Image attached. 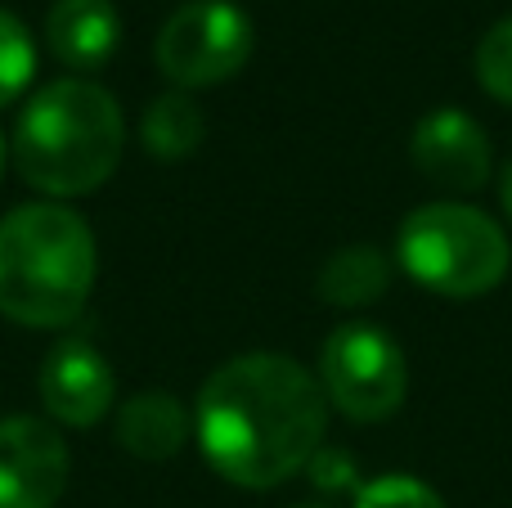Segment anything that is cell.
Returning <instances> with one entry per match:
<instances>
[{
	"instance_id": "obj_18",
	"label": "cell",
	"mask_w": 512,
	"mask_h": 508,
	"mask_svg": "<svg viewBox=\"0 0 512 508\" xmlns=\"http://www.w3.org/2000/svg\"><path fill=\"white\" fill-rule=\"evenodd\" d=\"M0 171H5V135H0Z\"/></svg>"
},
{
	"instance_id": "obj_17",
	"label": "cell",
	"mask_w": 512,
	"mask_h": 508,
	"mask_svg": "<svg viewBox=\"0 0 512 508\" xmlns=\"http://www.w3.org/2000/svg\"><path fill=\"white\" fill-rule=\"evenodd\" d=\"M499 203H504V212H508V221H512V162H508L504 180H499Z\"/></svg>"
},
{
	"instance_id": "obj_2",
	"label": "cell",
	"mask_w": 512,
	"mask_h": 508,
	"mask_svg": "<svg viewBox=\"0 0 512 508\" xmlns=\"http://www.w3.org/2000/svg\"><path fill=\"white\" fill-rule=\"evenodd\" d=\"M122 108L99 81L59 77L23 104L14 122V167L50 198L95 194L122 162Z\"/></svg>"
},
{
	"instance_id": "obj_8",
	"label": "cell",
	"mask_w": 512,
	"mask_h": 508,
	"mask_svg": "<svg viewBox=\"0 0 512 508\" xmlns=\"http://www.w3.org/2000/svg\"><path fill=\"white\" fill-rule=\"evenodd\" d=\"M41 405L59 428H95L117 396V374L108 356L86 338H63L41 360Z\"/></svg>"
},
{
	"instance_id": "obj_4",
	"label": "cell",
	"mask_w": 512,
	"mask_h": 508,
	"mask_svg": "<svg viewBox=\"0 0 512 508\" xmlns=\"http://www.w3.org/2000/svg\"><path fill=\"white\" fill-rule=\"evenodd\" d=\"M396 257L414 284L441 297H486L512 266L504 225L468 203H427L409 212L396 234Z\"/></svg>"
},
{
	"instance_id": "obj_6",
	"label": "cell",
	"mask_w": 512,
	"mask_h": 508,
	"mask_svg": "<svg viewBox=\"0 0 512 508\" xmlns=\"http://www.w3.org/2000/svg\"><path fill=\"white\" fill-rule=\"evenodd\" d=\"M252 18L234 0H189L162 23L158 68L176 90L230 81L252 59Z\"/></svg>"
},
{
	"instance_id": "obj_5",
	"label": "cell",
	"mask_w": 512,
	"mask_h": 508,
	"mask_svg": "<svg viewBox=\"0 0 512 508\" xmlns=\"http://www.w3.org/2000/svg\"><path fill=\"white\" fill-rule=\"evenodd\" d=\"M319 387L324 401H333L346 419L382 423L405 405V351L378 324H337L319 347Z\"/></svg>"
},
{
	"instance_id": "obj_3",
	"label": "cell",
	"mask_w": 512,
	"mask_h": 508,
	"mask_svg": "<svg viewBox=\"0 0 512 508\" xmlns=\"http://www.w3.org/2000/svg\"><path fill=\"white\" fill-rule=\"evenodd\" d=\"M95 234L63 203H23L0 221V315L23 329H63L90 302Z\"/></svg>"
},
{
	"instance_id": "obj_12",
	"label": "cell",
	"mask_w": 512,
	"mask_h": 508,
	"mask_svg": "<svg viewBox=\"0 0 512 508\" xmlns=\"http://www.w3.org/2000/svg\"><path fill=\"white\" fill-rule=\"evenodd\" d=\"M391 284V261L382 257L373 243H351V248H337L333 257L319 266V297L328 306H342V311H355V306H369L387 293Z\"/></svg>"
},
{
	"instance_id": "obj_11",
	"label": "cell",
	"mask_w": 512,
	"mask_h": 508,
	"mask_svg": "<svg viewBox=\"0 0 512 508\" xmlns=\"http://www.w3.org/2000/svg\"><path fill=\"white\" fill-rule=\"evenodd\" d=\"M113 432L126 455L144 459V464H167L189 441V414L171 392L153 387V392H135L131 401L117 405Z\"/></svg>"
},
{
	"instance_id": "obj_14",
	"label": "cell",
	"mask_w": 512,
	"mask_h": 508,
	"mask_svg": "<svg viewBox=\"0 0 512 508\" xmlns=\"http://www.w3.org/2000/svg\"><path fill=\"white\" fill-rule=\"evenodd\" d=\"M36 72V45L32 32L18 23L9 9H0V108L14 104Z\"/></svg>"
},
{
	"instance_id": "obj_1",
	"label": "cell",
	"mask_w": 512,
	"mask_h": 508,
	"mask_svg": "<svg viewBox=\"0 0 512 508\" xmlns=\"http://www.w3.org/2000/svg\"><path fill=\"white\" fill-rule=\"evenodd\" d=\"M328 401L310 369L279 351H248L198 392V446L234 486L270 491L319 455Z\"/></svg>"
},
{
	"instance_id": "obj_16",
	"label": "cell",
	"mask_w": 512,
	"mask_h": 508,
	"mask_svg": "<svg viewBox=\"0 0 512 508\" xmlns=\"http://www.w3.org/2000/svg\"><path fill=\"white\" fill-rule=\"evenodd\" d=\"M355 508H445V504L427 482H418L409 473H391V477H373L369 486H360Z\"/></svg>"
},
{
	"instance_id": "obj_9",
	"label": "cell",
	"mask_w": 512,
	"mask_h": 508,
	"mask_svg": "<svg viewBox=\"0 0 512 508\" xmlns=\"http://www.w3.org/2000/svg\"><path fill=\"white\" fill-rule=\"evenodd\" d=\"M418 176L450 194H477L490 180V135L463 108H432L409 140Z\"/></svg>"
},
{
	"instance_id": "obj_19",
	"label": "cell",
	"mask_w": 512,
	"mask_h": 508,
	"mask_svg": "<svg viewBox=\"0 0 512 508\" xmlns=\"http://www.w3.org/2000/svg\"><path fill=\"white\" fill-rule=\"evenodd\" d=\"M306 508H315V504H306Z\"/></svg>"
},
{
	"instance_id": "obj_7",
	"label": "cell",
	"mask_w": 512,
	"mask_h": 508,
	"mask_svg": "<svg viewBox=\"0 0 512 508\" xmlns=\"http://www.w3.org/2000/svg\"><path fill=\"white\" fill-rule=\"evenodd\" d=\"M68 441L50 419H0V508H54L68 491Z\"/></svg>"
},
{
	"instance_id": "obj_13",
	"label": "cell",
	"mask_w": 512,
	"mask_h": 508,
	"mask_svg": "<svg viewBox=\"0 0 512 508\" xmlns=\"http://www.w3.org/2000/svg\"><path fill=\"white\" fill-rule=\"evenodd\" d=\"M207 140V117L185 90H167L158 95L140 117V144L144 153L162 162H180V158H194L198 144Z\"/></svg>"
},
{
	"instance_id": "obj_15",
	"label": "cell",
	"mask_w": 512,
	"mask_h": 508,
	"mask_svg": "<svg viewBox=\"0 0 512 508\" xmlns=\"http://www.w3.org/2000/svg\"><path fill=\"white\" fill-rule=\"evenodd\" d=\"M472 68H477V81L490 99L512 104V14L499 18V23L481 36Z\"/></svg>"
},
{
	"instance_id": "obj_10",
	"label": "cell",
	"mask_w": 512,
	"mask_h": 508,
	"mask_svg": "<svg viewBox=\"0 0 512 508\" xmlns=\"http://www.w3.org/2000/svg\"><path fill=\"white\" fill-rule=\"evenodd\" d=\"M122 41V18L113 0H54L45 14V45L72 72H99L117 54Z\"/></svg>"
}]
</instances>
